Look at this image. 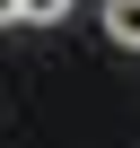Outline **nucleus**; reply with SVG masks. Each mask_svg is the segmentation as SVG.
I'll return each instance as SVG.
<instances>
[{"instance_id": "obj_2", "label": "nucleus", "mask_w": 140, "mask_h": 148, "mask_svg": "<svg viewBox=\"0 0 140 148\" xmlns=\"http://www.w3.org/2000/svg\"><path fill=\"white\" fill-rule=\"evenodd\" d=\"M70 9H79V0H26V26H61Z\"/></svg>"}, {"instance_id": "obj_1", "label": "nucleus", "mask_w": 140, "mask_h": 148, "mask_svg": "<svg viewBox=\"0 0 140 148\" xmlns=\"http://www.w3.org/2000/svg\"><path fill=\"white\" fill-rule=\"evenodd\" d=\"M105 35L123 52H140V0H105Z\"/></svg>"}, {"instance_id": "obj_3", "label": "nucleus", "mask_w": 140, "mask_h": 148, "mask_svg": "<svg viewBox=\"0 0 140 148\" xmlns=\"http://www.w3.org/2000/svg\"><path fill=\"white\" fill-rule=\"evenodd\" d=\"M18 18H26V0H0V26H18Z\"/></svg>"}]
</instances>
